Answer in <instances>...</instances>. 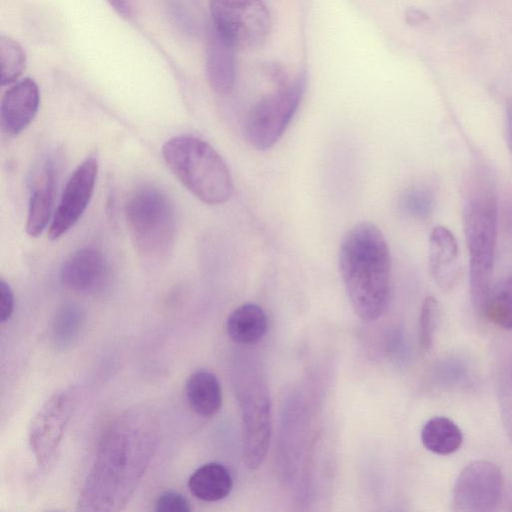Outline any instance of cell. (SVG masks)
Returning <instances> with one entry per match:
<instances>
[{
    "label": "cell",
    "instance_id": "6da1fadb",
    "mask_svg": "<svg viewBox=\"0 0 512 512\" xmlns=\"http://www.w3.org/2000/svg\"><path fill=\"white\" fill-rule=\"evenodd\" d=\"M157 435V422L150 411L137 408L120 415L103 435L78 510H120L153 457Z\"/></svg>",
    "mask_w": 512,
    "mask_h": 512
},
{
    "label": "cell",
    "instance_id": "7a4b0ae2",
    "mask_svg": "<svg viewBox=\"0 0 512 512\" xmlns=\"http://www.w3.org/2000/svg\"><path fill=\"white\" fill-rule=\"evenodd\" d=\"M339 270L350 304L363 322L385 311L391 280V256L381 230L371 222L353 226L339 248Z\"/></svg>",
    "mask_w": 512,
    "mask_h": 512
},
{
    "label": "cell",
    "instance_id": "3957f363",
    "mask_svg": "<svg viewBox=\"0 0 512 512\" xmlns=\"http://www.w3.org/2000/svg\"><path fill=\"white\" fill-rule=\"evenodd\" d=\"M463 227L469 254V285L476 312L484 316L493 288L497 194L486 168H472L464 186Z\"/></svg>",
    "mask_w": 512,
    "mask_h": 512
},
{
    "label": "cell",
    "instance_id": "277c9868",
    "mask_svg": "<svg viewBox=\"0 0 512 512\" xmlns=\"http://www.w3.org/2000/svg\"><path fill=\"white\" fill-rule=\"evenodd\" d=\"M163 158L182 185L209 205L225 203L232 194L229 169L219 153L204 140L179 135L162 147Z\"/></svg>",
    "mask_w": 512,
    "mask_h": 512
},
{
    "label": "cell",
    "instance_id": "5b68a950",
    "mask_svg": "<svg viewBox=\"0 0 512 512\" xmlns=\"http://www.w3.org/2000/svg\"><path fill=\"white\" fill-rule=\"evenodd\" d=\"M128 229L137 251L150 260L171 253L176 236L173 203L160 189L145 186L135 190L125 205Z\"/></svg>",
    "mask_w": 512,
    "mask_h": 512
},
{
    "label": "cell",
    "instance_id": "8992f818",
    "mask_svg": "<svg viewBox=\"0 0 512 512\" xmlns=\"http://www.w3.org/2000/svg\"><path fill=\"white\" fill-rule=\"evenodd\" d=\"M304 76L281 80L276 90L256 102L244 121L247 142L258 150H266L281 138L305 91Z\"/></svg>",
    "mask_w": 512,
    "mask_h": 512
},
{
    "label": "cell",
    "instance_id": "52a82bcc",
    "mask_svg": "<svg viewBox=\"0 0 512 512\" xmlns=\"http://www.w3.org/2000/svg\"><path fill=\"white\" fill-rule=\"evenodd\" d=\"M242 454L249 469H257L267 455L272 431L271 402L266 383L248 376L241 385Z\"/></svg>",
    "mask_w": 512,
    "mask_h": 512
},
{
    "label": "cell",
    "instance_id": "ba28073f",
    "mask_svg": "<svg viewBox=\"0 0 512 512\" xmlns=\"http://www.w3.org/2000/svg\"><path fill=\"white\" fill-rule=\"evenodd\" d=\"M212 25L237 48H255L264 43L271 17L262 0H210Z\"/></svg>",
    "mask_w": 512,
    "mask_h": 512
},
{
    "label": "cell",
    "instance_id": "9c48e42d",
    "mask_svg": "<svg viewBox=\"0 0 512 512\" xmlns=\"http://www.w3.org/2000/svg\"><path fill=\"white\" fill-rule=\"evenodd\" d=\"M503 492L500 468L486 460L465 466L458 475L452 492V509L460 512H485L494 509Z\"/></svg>",
    "mask_w": 512,
    "mask_h": 512
},
{
    "label": "cell",
    "instance_id": "30bf717a",
    "mask_svg": "<svg viewBox=\"0 0 512 512\" xmlns=\"http://www.w3.org/2000/svg\"><path fill=\"white\" fill-rule=\"evenodd\" d=\"M76 403L73 388L54 393L38 410L29 428V442L41 466H47L60 445Z\"/></svg>",
    "mask_w": 512,
    "mask_h": 512
},
{
    "label": "cell",
    "instance_id": "8fae6325",
    "mask_svg": "<svg viewBox=\"0 0 512 512\" xmlns=\"http://www.w3.org/2000/svg\"><path fill=\"white\" fill-rule=\"evenodd\" d=\"M98 175V160L87 157L73 171L64 187L49 226V238L57 240L67 233L86 210Z\"/></svg>",
    "mask_w": 512,
    "mask_h": 512
},
{
    "label": "cell",
    "instance_id": "7c38bea8",
    "mask_svg": "<svg viewBox=\"0 0 512 512\" xmlns=\"http://www.w3.org/2000/svg\"><path fill=\"white\" fill-rule=\"evenodd\" d=\"M110 276L106 258L94 247L76 250L65 259L60 269L62 285L87 296L103 293L109 285Z\"/></svg>",
    "mask_w": 512,
    "mask_h": 512
},
{
    "label": "cell",
    "instance_id": "4fadbf2b",
    "mask_svg": "<svg viewBox=\"0 0 512 512\" xmlns=\"http://www.w3.org/2000/svg\"><path fill=\"white\" fill-rule=\"evenodd\" d=\"M39 103V88L34 80L25 78L13 84L1 99L2 130L10 136L20 134L35 118Z\"/></svg>",
    "mask_w": 512,
    "mask_h": 512
},
{
    "label": "cell",
    "instance_id": "5bb4252c",
    "mask_svg": "<svg viewBox=\"0 0 512 512\" xmlns=\"http://www.w3.org/2000/svg\"><path fill=\"white\" fill-rule=\"evenodd\" d=\"M237 47L212 24L207 31L205 67L210 87L218 94L231 92L236 79Z\"/></svg>",
    "mask_w": 512,
    "mask_h": 512
},
{
    "label": "cell",
    "instance_id": "9a60e30c",
    "mask_svg": "<svg viewBox=\"0 0 512 512\" xmlns=\"http://www.w3.org/2000/svg\"><path fill=\"white\" fill-rule=\"evenodd\" d=\"M56 178L54 162L46 159L38 169L31 186L25 226L31 237L39 236L52 220Z\"/></svg>",
    "mask_w": 512,
    "mask_h": 512
},
{
    "label": "cell",
    "instance_id": "2e32d148",
    "mask_svg": "<svg viewBox=\"0 0 512 512\" xmlns=\"http://www.w3.org/2000/svg\"><path fill=\"white\" fill-rule=\"evenodd\" d=\"M428 265L439 288L450 290L459 273V250L453 233L445 226H436L428 241Z\"/></svg>",
    "mask_w": 512,
    "mask_h": 512
},
{
    "label": "cell",
    "instance_id": "e0dca14e",
    "mask_svg": "<svg viewBox=\"0 0 512 512\" xmlns=\"http://www.w3.org/2000/svg\"><path fill=\"white\" fill-rule=\"evenodd\" d=\"M185 391L191 409L200 417H212L222 406L221 385L211 371L199 369L193 372L186 382Z\"/></svg>",
    "mask_w": 512,
    "mask_h": 512
},
{
    "label": "cell",
    "instance_id": "ac0fdd59",
    "mask_svg": "<svg viewBox=\"0 0 512 512\" xmlns=\"http://www.w3.org/2000/svg\"><path fill=\"white\" fill-rule=\"evenodd\" d=\"M268 329V319L257 304L245 303L235 308L227 318L226 331L230 339L241 345L261 340Z\"/></svg>",
    "mask_w": 512,
    "mask_h": 512
},
{
    "label": "cell",
    "instance_id": "d6986e66",
    "mask_svg": "<svg viewBox=\"0 0 512 512\" xmlns=\"http://www.w3.org/2000/svg\"><path fill=\"white\" fill-rule=\"evenodd\" d=\"M188 487L197 499L215 502L230 494L233 479L224 465L210 462L200 466L191 474Z\"/></svg>",
    "mask_w": 512,
    "mask_h": 512
},
{
    "label": "cell",
    "instance_id": "ffe728a7",
    "mask_svg": "<svg viewBox=\"0 0 512 512\" xmlns=\"http://www.w3.org/2000/svg\"><path fill=\"white\" fill-rule=\"evenodd\" d=\"M421 441L430 452L438 455H449L460 448L463 435L460 428L451 419L436 416L423 425Z\"/></svg>",
    "mask_w": 512,
    "mask_h": 512
},
{
    "label": "cell",
    "instance_id": "44dd1931",
    "mask_svg": "<svg viewBox=\"0 0 512 512\" xmlns=\"http://www.w3.org/2000/svg\"><path fill=\"white\" fill-rule=\"evenodd\" d=\"M84 322V312L75 303H66L56 312L52 327V343L58 350L70 348L78 339Z\"/></svg>",
    "mask_w": 512,
    "mask_h": 512
},
{
    "label": "cell",
    "instance_id": "7402d4cb",
    "mask_svg": "<svg viewBox=\"0 0 512 512\" xmlns=\"http://www.w3.org/2000/svg\"><path fill=\"white\" fill-rule=\"evenodd\" d=\"M484 316L512 331V275L493 286Z\"/></svg>",
    "mask_w": 512,
    "mask_h": 512
},
{
    "label": "cell",
    "instance_id": "603a6c76",
    "mask_svg": "<svg viewBox=\"0 0 512 512\" xmlns=\"http://www.w3.org/2000/svg\"><path fill=\"white\" fill-rule=\"evenodd\" d=\"M0 64L2 86L15 82L25 70L26 54L22 46L9 36H0Z\"/></svg>",
    "mask_w": 512,
    "mask_h": 512
},
{
    "label": "cell",
    "instance_id": "cb8c5ba5",
    "mask_svg": "<svg viewBox=\"0 0 512 512\" xmlns=\"http://www.w3.org/2000/svg\"><path fill=\"white\" fill-rule=\"evenodd\" d=\"M439 318V305L434 297H427L421 307L418 323V342L423 351H429L434 342Z\"/></svg>",
    "mask_w": 512,
    "mask_h": 512
},
{
    "label": "cell",
    "instance_id": "d4e9b609",
    "mask_svg": "<svg viewBox=\"0 0 512 512\" xmlns=\"http://www.w3.org/2000/svg\"><path fill=\"white\" fill-rule=\"evenodd\" d=\"M498 392L503 423L512 439V353L502 368Z\"/></svg>",
    "mask_w": 512,
    "mask_h": 512
},
{
    "label": "cell",
    "instance_id": "484cf974",
    "mask_svg": "<svg viewBox=\"0 0 512 512\" xmlns=\"http://www.w3.org/2000/svg\"><path fill=\"white\" fill-rule=\"evenodd\" d=\"M433 204V194L424 188L410 189L401 199L403 211L414 218H426L431 213Z\"/></svg>",
    "mask_w": 512,
    "mask_h": 512
},
{
    "label": "cell",
    "instance_id": "4316f807",
    "mask_svg": "<svg viewBox=\"0 0 512 512\" xmlns=\"http://www.w3.org/2000/svg\"><path fill=\"white\" fill-rule=\"evenodd\" d=\"M154 505L157 512H189L192 509L188 499L174 491L161 493Z\"/></svg>",
    "mask_w": 512,
    "mask_h": 512
},
{
    "label": "cell",
    "instance_id": "83f0119b",
    "mask_svg": "<svg viewBox=\"0 0 512 512\" xmlns=\"http://www.w3.org/2000/svg\"><path fill=\"white\" fill-rule=\"evenodd\" d=\"M14 311V294L10 285L3 279L0 281V322H7Z\"/></svg>",
    "mask_w": 512,
    "mask_h": 512
},
{
    "label": "cell",
    "instance_id": "f1b7e54d",
    "mask_svg": "<svg viewBox=\"0 0 512 512\" xmlns=\"http://www.w3.org/2000/svg\"><path fill=\"white\" fill-rule=\"evenodd\" d=\"M405 19L409 25H419L427 21L428 16L417 8H408L405 12Z\"/></svg>",
    "mask_w": 512,
    "mask_h": 512
},
{
    "label": "cell",
    "instance_id": "f546056e",
    "mask_svg": "<svg viewBox=\"0 0 512 512\" xmlns=\"http://www.w3.org/2000/svg\"><path fill=\"white\" fill-rule=\"evenodd\" d=\"M113 9L122 17H130L133 9L130 0H107Z\"/></svg>",
    "mask_w": 512,
    "mask_h": 512
}]
</instances>
